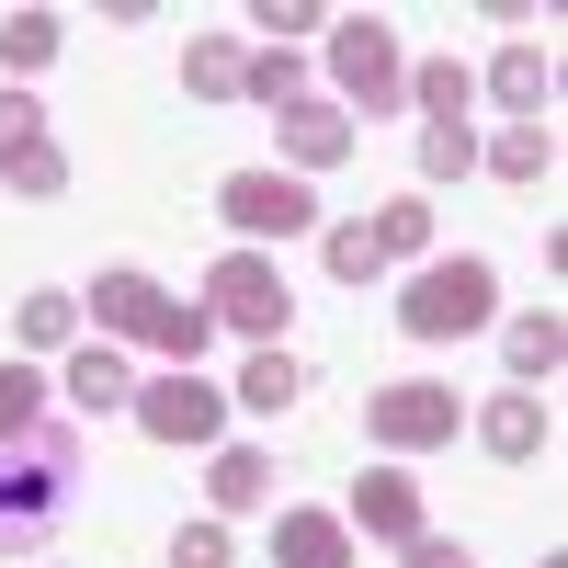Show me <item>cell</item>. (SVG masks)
Here are the masks:
<instances>
[{
    "mask_svg": "<svg viewBox=\"0 0 568 568\" xmlns=\"http://www.w3.org/2000/svg\"><path fill=\"white\" fill-rule=\"evenodd\" d=\"M296 398H307V364L284 353V342H262V353L240 364V387H227V409H262V420H273V409H296Z\"/></svg>",
    "mask_w": 568,
    "mask_h": 568,
    "instance_id": "18",
    "label": "cell"
},
{
    "mask_svg": "<svg viewBox=\"0 0 568 568\" xmlns=\"http://www.w3.org/2000/svg\"><path fill=\"white\" fill-rule=\"evenodd\" d=\"M409 103H420V125H455L466 103H478V80H466L455 58H409Z\"/></svg>",
    "mask_w": 568,
    "mask_h": 568,
    "instance_id": "24",
    "label": "cell"
},
{
    "mask_svg": "<svg viewBox=\"0 0 568 568\" xmlns=\"http://www.w3.org/2000/svg\"><path fill=\"white\" fill-rule=\"evenodd\" d=\"M398 568H478V557H466L455 535H409V546H398Z\"/></svg>",
    "mask_w": 568,
    "mask_h": 568,
    "instance_id": "31",
    "label": "cell"
},
{
    "mask_svg": "<svg viewBox=\"0 0 568 568\" xmlns=\"http://www.w3.org/2000/svg\"><path fill=\"white\" fill-rule=\"evenodd\" d=\"M329 80H342V114H398L409 103V58L375 12H329Z\"/></svg>",
    "mask_w": 568,
    "mask_h": 568,
    "instance_id": "5",
    "label": "cell"
},
{
    "mask_svg": "<svg viewBox=\"0 0 568 568\" xmlns=\"http://www.w3.org/2000/svg\"><path fill=\"white\" fill-rule=\"evenodd\" d=\"M205 500H216V524L262 511V500H273V455H262V444H216V466H205Z\"/></svg>",
    "mask_w": 568,
    "mask_h": 568,
    "instance_id": "17",
    "label": "cell"
},
{
    "mask_svg": "<svg viewBox=\"0 0 568 568\" xmlns=\"http://www.w3.org/2000/svg\"><path fill=\"white\" fill-rule=\"evenodd\" d=\"M12 329H23V353H69V342H80V296H58V284H34V296L12 307Z\"/></svg>",
    "mask_w": 568,
    "mask_h": 568,
    "instance_id": "25",
    "label": "cell"
},
{
    "mask_svg": "<svg viewBox=\"0 0 568 568\" xmlns=\"http://www.w3.org/2000/svg\"><path fill=\"white\" fill-rule=\"evenodd\" d=\"M251 23L284 45V34H307V23H329V12H318V0H251Z\"/></svg>",
    "mask_w": 568,
    "mask_h": 568,
    "instance_id": "30",
    "label": "cell"
},
{
    "mask_svg": "<svg viewBox=\"0 0 568 568\" xmlns=\"http://www.w3.org/2000/svg\"><path fill=\"white\" fill-rule=\"evenodd\" d=\"M489 307H500V273H489L478 251L420 262V273L398 284V329H409V342H466V329H489Z\"/></svg>",
    "mask_w": 568,
    "mask_h": 568,
    "instance_id": "3",
    "label": "cell"
},
{
    "mask_svg": "<svg viewBox=\"0 0 568 568\" xmlns=\"http://www.w3.org/2000/svg\"><path fill=\"white\" fill-rule=\"evenodd\" d=\"M353 535H375V546H409V535H433L420 524V478H398V466H375V478H353V511H342Z\"/></svg>",
    "mask_w": 568,
    "mask_h": 568,
    "instance_id": "11",
    "label": "cell"
},
{
    "mask_svg": "<svg viewBox=\"0 0 568 568\" xmlns=\"http://www.w3.org/2000/svg\"><path fill=\"white\" fill-rule=\"evenodd\" d=\"M500 364H511V387H557V364H568V318H557V307L500 318Z\"/></svg>",
    "mask_w": 568,
    "mask_h": 568,
    "instance_id": "14",
    "label": "cell"
},
{
    "mask_svg": "<svg viewBox=\"0 0 568 568\" xmlns=\"http://www.w3.org/2000/svg\"><path fill=\"white\" fill-rule=\"evenodd\" d=\"M466 171H478V125H420V182H466Z\"/></svg>",
    "mask_w": 568,
    "mask_h": 568,
    "instance_id": "28",
    "label": "cell"
},
{
    "mask_svg": "<svg viewBox=\"0 0 568 568\" xmlns=\"http://www.w3.org/2000/svg\"><path fill=\"white\" fill-rule=\"evenodd\" d=\"M318 262H329V284H375V273H387L375 240H364V216H329V227H318Z\"/></svg>",
    "mask_w": 568,
    "mask_h": 568,
    "instance_id": "26",
    "label": "cell"
},
{
    "mask_svg": "<svg viewBox=\"0 0 568 568\" xmlns=\"http://www.w3.org/2000/svg\"><path fill=\"white\" fill-rule=\"evenodd\" d=\"M273 125H284V171H296V182H307V171H329V160H353V136H364L342 103H284Z\"/></svg>",
    "mask_w": 568,
    "mask_h": 568,
    "instance_id": "12",
    "label": "cell"
},
{
    "mask_svg": "<svg viewBox=\"0 0 568 568\" xmlns=\"http://www.w3.org/2000/svg\"><path fill=\"white\" fill-rule=\"evenodd\" d=\"M23 568H34V557H23Z\"/></svg>",
    "mask_w": 568,
    "mask_h": 568,
    "instance_id": "32",
    "label": "cell"
},
{
    "mask_svg": "<svg viewBox=\"0 0 568 568\" xmlns=\"http://www.w3.org/2000/svg\"><path fill=\"white\" fill-rule=\"evenodd\" d=\"M0 182H12L23 205H58L69 194V149H58V125H45L34 91L0 80Z\"/></svg>",
    "mask_w": 568,
    "mask_h": 568,
    "instance_id": "6",
    "label": "cell"
},
{
    "mask_svg": "<svg viewBox=\"0 0 568 568\" xmlns=\"http://www.w3.org/2000/svg\"><path fill=\"white\" fill-rule=\"evenodd\" d=\"M240 69H251V45H240V34H194V45H182V80H194V103H240Z\"/></svg>",
    "mask_w": 568,
    "mask_h": 568,
    "instance_id": "20",
    "label": "cell"
},
{
    "mask_svg": "<svg viewBox=\"0 0 568 568\" xmlns=\"http://www.w3.org/2000/svg\"><path fill=\"white\" fill-rule=\"evenodd\" d=\"M91 342H149L160 364H205L216 318H205V307H182L171 284H149L136 262H114V273H91Z\"/></svg>",
    "mask_w": 568,
    "mask_h": 568,
    "instance_id": "2",
    "label": "cell"
},
{
    "mask_svg": "<svg viewBox=\"0 0 568 568\" xmlns=\"http://www.w3.org/2000/svg\"><path fill=\"white\" fill-rule=\"evenodd\" d=\"M273 568H353L342 511H273Z\"/></svg>",
    "mask_w": 568,
    "mask_h": 568,
    "instance_id": "16",
    "label": "cell"
},
{
    "mask_svg": "<svg viewBox=\"0 0 568 568\" xmlns=\"http://www.w3.org/2000/svg\"><path fill=\"white\" fill-rule=\"evenodd\" d=\"M58 420V375H34V364H0V444H23Z\"/></svg>",
    "mask_w": 568,
    "mask_h": 568,
    "instance_id": "19",
    "label": "cell"
},
{
    "mask_svg": "<svg viewBox=\"0 0 568 568\" xmlns=\"http://www.w3.org/2000/svg\"><path fill=\"white\" fill-rule=\"evenodd\" d=\"M136 433H149V444H216L227 433V387H205V375L194 364H171V375H136Z\"/></svg>",
    "mask_w": 568,
    "mask_h": 568,
    "instance_id": "7",
    "label": "cell"
},
{
    "mask_svg": "<svg viewBox=\"0 0 568 568\" xmlns=\"http://www.w3.org/2000/svg\"><path fill=\"white\" fill-rule=\"evenodd\" d=\"M478 444H489L500 466H535V455H546V387H500V398L478 409Z\"/></svg>",
    "mask_w": 568,
    "mask_h": 568,
    "instance_id": "15",
    "label": "cell"
},
{
    "mask_svg": "<svg viewBox=\"0 0 568 568\" xmlns=\"http://www.w3.org/2000/svg\"><path fill=\"white\" fill-rule=\"evenodd\" d=\"M58 45H69V23H58V12H0V69H12V91H23L45 58H58Z\"/></svg>",
    "mask_w": 568,
    "mask_h": 568,
    "instance_id": "22",
    "label": "cell"
},
{
    "mask_svg": "<svg viewBox=\"0 0 568 568\" xmlns=\"http://www.w3.org/2000/svg\"><path fill=\"white\" fill-rule=\"evenodd\" d=\"M455 387H433V375H398V387H375L364 398V433L387 444V455H420V444H455Z\"/></svg>",
    "mask_w": 568,
    "mask_h": 568,
    "instance_id": "9",
    "label": "cell"
},
{
    "mask_svg": "<svg viewBox=\"0 0 568 568\" xmlns=\"http://www.w3.org/2000/svg\"><path fill=\"white\" fill-rule=\"evenodd\" d=\"M240 91H251V103H307V69H296V45H251Z\"/></svg>",
    "mask_w": 568,
    "mask_h": 568,
    "instance_id": "27",
    "label": "cell"
},
{
    "mask_svg": "<svg viewBox=\"0 0 568 568\" xmlns=\"http://www.w3.org/2000/svg\"><path fill=\"white\" fill-rule=\"evenodd\" d=\"M364 240H375V262H433V205H420V194L375 205V216H364Z\"/></svg>",
    "mask_w": 568,
    "mask_h": 568,
    "instance_id": "21",
    "label": "cell"
},
{
    "mask_svg": "<svg viewBox=\"0 0 568 568\" xmlns=\"http://www.w3.org/2000/svg\"><path fill=\"white\" fill-rule=\"evenodd\" d=\"M80 478H91V444L69 433V420H45V433L0 444V557H12V568L80 511Z\"/></svg>",
    "mask_w": 568,
    "mask_h": 568,
    "instance_id": "1",
    "label": "cell"
},
{
    "mask_svg": "<svg viewBox=\"0 0 568 568\" xmlns=\"http://www.w3.org/2000/svg\"><path fill=\"white\" fill-rule=\"evenodd\" d=\"M216 216L240 227V251H262V240H296V227H318V194L296 171H227L216 182Z\"/></svg>",
    "mask_w": 568,
    "mask_h": 568,
    "instance_id": "8",
    "label": "cell"
},
{
    "mask_svg": "<svg viewBox=\"0 0 568 568\" xmlns=\"http://www.w3.org/2000/svg\"><path fill=\"white\" fill-rule=\"evenodd\" d=\"M478 160L500 182H546L557 171V125H500V136H478Z\"/></svg>",
    "mask_w": 568,
    "mask_h": 568,
    "instance_id": "23",
    "label": "cell"
},
{
    "mask_svg": "<svg viewBox=\"0 0 568 568\" xmlns=\"http://www.w3.org/2000/svg\"><path fill=\"white\" fill-rule=\"evenodd\" d=\"M58 398H69L80 420H125V409H136V364H125V342H80L69 375H58Z\"/></svg>",
    "mask_w": 568,
    "mask_h": 568,
    "instance_id": "10",
    "label": "cell"
},
{
    "mask_svg": "<svg viewBox=\"0 0 568 568\" xmlns=\"http://www.w3.org/2000/svg\"><path fill=\"white\" fill-rule=\"evenodd\" d=\"M489 103H500L511 125H546V103H557V58H546V45H500V58H489Z\"/></svg>",
    "mask_w": 568,
    "mask_h": 568,
    "instance_id": "13",
    "label": "cell"
},
{
    "mask_svg": "<svg viewBox=\"0 0 568 568\" xmlns=\"http://www.w3.org/2000/svg\"><path fill=\"white\" fill-rule=\"evenodd\" d=\"M205 318L262 353V342H284V318H296V284L273 273V251H216L205 262Z\"/></svg>",
    "mask_w": 568,
    "mask_h": 568,
    "instance_id": "4",
    "label": "cell"
},
{
    "mask_svg": "<svg viewBox=\"0 0 568 568\" xmlns=\"http://www.w3.org/2000/svg\"><path fill=\"white\" fill-rule=\"evenodd\" d=\"M171 568H240V546H227V524H182L171 535Z\"/></svg>",
    "mask_w": 568,
    "mask_h": 568,
    "instance_id": "29",
    "label": "cell"
}]
</instances>
